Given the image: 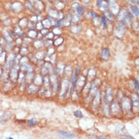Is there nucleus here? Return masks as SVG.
I'll use <instances>...</instances> for the list:
<instances>
[{"label": "nucleus", "instance_id": "nucleus-2", "mask_svg": "<svg viewBox=\"0 0 139 139\" xmlns=\"http://www.w3.org/2000/svg\"><path fill=\"white\" fill-rule=\"evenodd\" d=\"M10 117H11V113H4L2 116H0V123H4L7 122L10 119Z\"/></svg>", "mask_w": 139, "mask_h": 139}, {"label": "nucleus", "instance_id": "nucleus-12", "mask_svg": "<svg viewBox=\"0 0 139 139\" xmlns=\"http://www.w3.org/2000/svg\"><path fill=\"white\" fill-rule=\"evenodd\" d=\"M125 138H133L131 136H126V137H125Z\"/></svg>", "mask_w": 139, "mask_h": 139}, {"label": "nucleus", "instance_id": "nucleus-6", "mask_svg": "<svg viewBox=\"0 0 139 139\" xmlns=\"http://www.w3.org/2000/svg\"><path fill=\"white\" fill-rule=\"evenodd\" d=\"M36 124H37V122H36V120L34 119H31L30 120V125H34Z\"/></svg>", "mask_w": 139, "mask_h": 139}, {"label": "nucleus", "instance_id": "nucleus-3", "mask_svg": "<svg viewBox=\"0 0 139 139\" xmlns=\"http://www.w3.org/2000/svg\"><path fill=\"white\" fill-rule=\"evenodd\" d=\"M101 56H102V58L104 60H107L109 59V51L108 49H104L103 51H102V53H101Z\"/></svg>", "mask_w": 139, "mask_h": 139}, {"label": "nucleus", "instance_id": "nucleus-5", "mask_svg": "<svg viewBox=\"0 0 139 139\" xmlns=\"http://www.w3.org/2000/svg\"><path fill=\"white\" fill-rule=\"evenodd\" d=\"M74 116H75V117L79 118V119H80V118H82V116H83L82 113L80 111V110H76V111H74Z\"/></svg>", "mask_w": 139, "mask_h": 139}, {"label": "nucleus", "instance_id": "nucleus-1", "mask_svg": "<svg viewBox=\"0 0 139 139\" xmlns=\"http://www.w3.org/2000/svg\"><path fill=\"white\" fill-rule=\"evenodd\" d=\"M59 133L62 136V138H75V135H74V134L67 132V131H59Z\"/></svg>", "mask_w": 139, "mask_h": 139}, {"label": "nucleus", "instance_id": "nucleus-10", "mask_svg": "<svg viewBox=\"0 0 139 139\" xmlns=\"http://www.w3.org/2000/svg\"><path fill=\"white\" fill-rule=\"evenodd\" d=\"M72 82H73V86L74 87V86H75V82H76V77H75V76H74L73 77V81H72Z\"/></svg>", "mask_w": 139, "mask_h": 139}, {"label": "nucleus", "instance_id": "nucleus-9", "mask_svg": "<svg viewBox=\"0 0 139 139\" xmlns=\"http://www.w3.org/2000/svg\"><path fill=\"white\" fill-rule=\"evenodd\" d=\"M134 83H135V89L137 90V91H138V82H136V81H135Z\"/></svg>", "mask_w": 139, "mask_h": 139}, {"label": "nucleus", "instance_id": "nucleus-7", "mask_svg": "<svg viewBox=\"0 0 139 139\" xmlns=\"http://www.w3.org/2000/svg\"><path fill=\"white\" fill-rule=\"evenodd\" d=\"M102 21H103V26L105 27H106V19H105V17L103 16L102 17Z\"/></svg>", "mask_w": 139, "mask_h": 139}, {"label": "nucleus", "instance_id": "nucleus-8", "mask_svg": "<svg viewBox=\"0 0 139 139\" xmlns=\"http://www.w3.org/2000/svg\"><path fill=\"white\" fill-rule=\"evenodd\" d=\"M77 11H78L79 14H82V13H83L84 10H83V8H82V7H78V9H77Z\"/></svg>", "mask_w": 139, "mask_h": 139}, {"label": "nucleus", "instance_id": "nucleus-11", "mask_svg": "<svg viewBox=\"0 0 139 139\" xmlns=\"http://www.w3.org/2000/svg\"><path fill=\"white\" fill-rule=\"evenodd\" d=\"M91 14L93 15H92L93 17H94V18H96V17H97V15H96V13H94V12L92 11V12H91Z\"/></svg>", "mask_w": 139, "mask_h": 139}, {"label": "nucleus", "instance_id": "nucleus-4", "mask_svg": "<svg viewBox=\"0 0 139 139\" xmlns=\"http://www.w3.org/2000/svg\"><path fill=\"white\" fill-rule=\"evenodd\" d=\"M131 11H132V12L134 13V15L135 16H138V8L137 6H135V5L133 6L131 8Z\"/></svg>", "mask_w": 139, "mask_h": 139}]
</instances>
